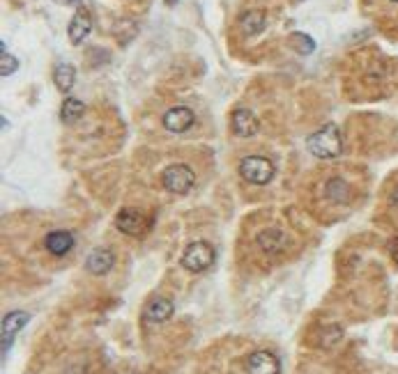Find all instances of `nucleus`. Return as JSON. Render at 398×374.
I'll return each instance as SVG.
<instances>
[{"label":"nucleus","instance_id":"21","mask_svg":"<svg viewBox=\"0 0 398 374\" xmlns=\"http://www.w3.org/2000/svg\"><path fill=\"white\" fill-rule=\"evenodd\" d=\"M292 44L297 46V51H302V53H311V51L315 48L313 39L306 35H292Z\"/></svg>","mask_w":398,"mask_h":374},{"label":"nucleus","instance_id":"14","mask_svg":"<svg viewBox=\"0 0 398 374\" xmlns=\"http://www.w3.org/2000/svg\"><path fill=\"white\" fill-rule=\"evenodd\" d=\"M173 301L164 298V296H157V298H152L148 308H146V317L150 321H155V324H164V321H168L173 317Z\"/></svg>","mask_w":398,"mask_h":374},{"label":"nucleus","instance_id":"7","mask_svg":"<svg viewBox=\"0 0 398 374\" xmlns=\"http://www.w3.org/2000/svg\"><path fill=\"white\" fill-rule=\"evenodd\" d=\"M116 227L129 237H141L148 230V218L136 209H122L116 216Z\"/></svg>","mask_w":398,"mask_h":374},{"label":"nucleus","instance_id":"18","mask_svg":"<svg viewBox=\"0 0 398 374\" xmlns=\"http://www.w3.org/2000/svg\"><path fill=\"white\" fill-rule=\"evenodd\" d=\"M83 110H86L83 101L69 97V99H65L63 108H60V118H63V122H76L81 115H83Z\"/></svg>","mask_w":398,"mask_h":374},{"label":"nucleus","instance_id":"17","mask_svg":"<svg viewBox=\"0 0 398 374\" xmlns=\"http://www.w3.org/2000/svg\"><path fill=\"white\" fill-rule=\"evenodd\" d=\"M74 80H76V71L71 65H58L56 67V85L60 92H69L74 88Z\"/></svg>","mask_w":398,"mask_h":374},{"label":"nucleus","instance_id":"1","mask_svg":"<svg viewBox=\"0 0 398 374\" xmlns=\"http://www.w3.org/2000/svg\"><path fill=\"white\" fill-rule=\"evenodd\" d=\"M309 152L318 159H336L341 154V131L336 124H325L320 131H315L309 138Z\"/></svg>","mask_w":398,"mask_h":374},{"label":"nucleus","instance_id":"9","mask_svg":"<svg viewBox=\"0 0 398 374\" xmlns=\"http://www.w3.org/2000/svg\"><path fill=\"white\" fill-rule=\"evenodd\" d=\"M116 266V255L108 248H95L86 259V269L93 276H106Z\"/></svg>","mask_w":398,"mask_h":374},{"label":"nucleus","instance_id":"6","mask_svg":"<svg viewBox=\"0 0 398 374\" xmlns=\"http://www.w3.org/2000/svg\"><path fill=\"white\" fill-rule=\"evenodd\" d=\"M28 313H21V310H14V313L5 315L3 319V338H0V349H3V356L12 347V342L16 338V333L28 324Z\"/></svg>","mask_w":398,"mask_h":374},{"label":"nucleus","instance_id":"4","mask_svg":"<svg viewBox=\"0 0 398 374\" xmlns=\"http://www.w3.org/2000/svg\"><path fill=\"white\" fill-rule=\"evenodd\" d=\"M193 186V172L187 168V165H170V168L164 170V189L182 195L189 193Z\"/></svg>","mask_w":398,"mask_h":374},{"label":"nucleus","instance_id":"12","mask_svg":"<svg viewBox=\"0 0 398 374\" xmlns=\"http://www.w3.org/2000/svg\"><path fill=\"white\" fill-rule=\"evenodd\" d=\"M90 30H93V19H90V12L86 7H78V12L74 14V19H71V24H69V41L71 44H81L88 35H90Z\"/></svg>","mask_w":398,"mask_h":374},{"label":"nucleus","instance_id":"3","mask_svg":"<svg viewBox=\"0 0 398 374\" xmlns=\"http://www.w3.org/2000/svg\"><path fill=\"white\" fill-rule=\"evenodd\" d=\"M240 175L251 184H267L274 177V165L265 157H247L240 163Z\"/></svg>","mask_w":398,"mask_h":374},{"label":"nucleus","instance_id":"25","mask_svg":"<svg viewBox=\"0 0 398 374\" xmlns=\"http://www.w3.org/2000/svg\"><path fill=\"white\" fill-rule=\"evenodd\" d=\"M389 3H392V5H398V0H389Z\"/></svg>","mask_w":398,"mask_h":374},{"label":"nucleus","instance_id":"15","mask_svg":"<svg viewBox=\"0 0 398 374\" xmlns=\"http://www.w3.org/2000/svg\"><path fill=\"white\" fill-rule=\"evenodd\" d=\"M240 28L242 33L247 37H253L262 33L265 28V12H260V9H251V12H247L242 19H240Z\"/></svg>","mask_w":398,"mask_h":374},{"label":"nucleus","instance_id":"10","mask_svg":"<svg viewBox=\"0 0 398 374\" xmlns=\"http://www.w3.org/2000/svg\"><path fill=\"white\" fill-rule=\"evenodd\" d=\"M44 248L56 257H65L74 248V234L67 230H53L44 237Z\"/></svg>","mask_w":398,"mask_h":374},{"label":"nucleus","instance_id":"20","mask_svg":"<svg viewBox=\"0 0 398 374\" xmlns=\"http://www.w3.org/2000/svg\"><path fill=\"white\" fill-rule=\"evenodd\" d=\"M341 338H343L341 326H330V328L322 333V347H325V349H330V347H334Z\"/></svg>","mask_w":398,"mask_h":374},{"label":"nucleus","instance_id":"22","mask_svg":"<svg viewBox=\"0 0 398 374\" xmlns=\"http://www.w3.org/2000/svg\"><path fill=\"white\" fill-rule=\"evenodd\" d=\"M389 253H392V257H394V262L398 264V237L389 244Z\"/></svg>","mask_w":398,"mask_h":374},{"label":"nucleus","instance_id":"24","mask_svg":"<svg viewBox=\"0 0 398 374\" xmlns=\"http://www.w3.org/2000/svg\"><path fill=\"white\" fill-rule=\"evenodd\" d=\"M392 204L398 207V189H394V193H392Z\"/></svg>","mask_w":398,"mask_h":374},{"label":"nucleus","instance_id":"11","mask_svg":"<svg viewBox=\"0 0 398 374\" xmlns=\"http://www.w3.org/2000/svg\"><path fill=\"white\" fill-rule=\"evenodd\" d=\"M256 244L260 246V251H265L267 255H279L281 251H285V246H288V237H285V232L277 230V227H270V230H262L256 237Z\"/></svg>","mask_w":398,"mask_h":374},{"label":"nucleus","instance_id":"2","mask_svg":"<svg viewBox=\"0 0 398 374\" xmlns=\"http://www.w3.org/2000/svg\"><path fill=\"white\" fill-rule=\"evenodd\" d=\"M214 259H217V253L208 241H193L182 255V266L191 274H203L214 264Z\"/></svg>","mask_w":398,"mask_h":374},{"label":"nucleus","instance_id":"13","mask_svg":"<svg viewBox=\"0 0 398 374\" xmlns=\"http://www.w3.org/2000/svg\"><path fill=\"white\" fill-rule=\"evenodd\" d=\"M193 124V113L185 106L180 108H170L164 115V127L173 133H185Z\"/></svg>","mask_w":398,"mask_h":374},{"label":"nucleus","instance_id":"23","mask_svg":"<svg viewBox=\"0 0 398 374\" xmlns=\"http://www.w3.org/2000/svg\"><path fill=\"white\" fill-rule=\"evenodd\" d=\"M53 3H58V5H76L78 0H53Z\"/></svg>","mask_w":398,"mask_h":374},{"label":"nucleus","instance_id":"16","mask_svg":"<svg viewBox=\"0 0 398 374\" xmlns=\"http://www.w3.org/2000/svg\"><path fill=\"white\" fill-rule=\"evenodd\" d=\"M325 195L330 197L332 202H348L350 197V186L341 177H332L327 184H325Z\"/></svg>","mask_w":398,"mask_h":374},{"label":"nucleus","instance_id":"19","mask_svg":"<svg viewBox=\"0 0 398 374\" xmlns=\"http://www.w3.org/2000/svg\"><path fill=\"white\" fill-rule=\"evenodd\" d=\"M16 67H19V62H16V58H12L5 51V44H3V56H0V74L3 76H9V74H14L16 71Z\"/></svg>","mask_w":398,"mask_h":374},{"label":"nucleus","instance_id":"5","mask_svg":"<svg viewBox=\"0 0 398 374\" xmlns=\"http://www.w3.org/2000/svg\"><path fill=\"white\" fill-rule=\"evenodd\" d=\"M247 374H281V363L272 351L258 349L247 358Z\"/></svg>","mask_w":398,"mask_h":374},{"label":"nucleus","instance_id":"8","mask_svg":"<svg viewBox=\"0 0 398 374\" xmlns=\"http://www.w3.org/2000/svg\"><path fill=\"white\" fill-rule=\"evenodd\" d=\"M230 127H233V131H235V136L249 138V136H253V133H258L260 124H258V118L253 115L251 110L238 108V110L233 113V118H230Z\"/></svg>","mask_w":398,"mask_h":374}]
</instances>
